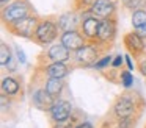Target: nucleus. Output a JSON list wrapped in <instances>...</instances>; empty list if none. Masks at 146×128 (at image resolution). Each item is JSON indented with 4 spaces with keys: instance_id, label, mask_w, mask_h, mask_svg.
I'll list each match as a JSON object with an SVG mask.
<instances>
[{
    "instance_id": "6ab92c4d",
    "label": "nucleus",
    "mask_w": 146,
    "mask_h": 128,
    "mask_svg": "<svg viewBox=\"0 0 146 128\" xmlns=\"http://www.w3.org/2000/svg\"><path fill=\"white\" fill-rule=\"evenodd\" d=\"M11 59H13V55H11L10 45L7 42H2L0 44V66L2 67H7Z\"/></svg>"
},
{
    "instance_id": "9d476101",
    "label": "nucleus",
    "mask_w": 146,
    "mask_h": 128,
    "mask_svg": "<svg viewBox=\"0 0 146 128\" xmlns=\"http://www.w3.org/2000/svg\"><path fill=\"white\" fill-rule=\"evenodd\" d=\"M123 42H124V45H126L127 52H129L130 55H133L135 58H140V56L145 53V50H146L145 39H143L137 31L126 33L123 36Z\"/></svg>"
},
{
    "instance_id": "a878e982",
    "label": "nucleus",
    "mask_w": 146,
    "mask_h": 128,
    "mask_svg": "<svg viewBox=\"0 0 146 128\" xmlns=\"http://www.w3.org/2000/svg\"><path fill=\"white\" fill-rule=\"evenodd\" d=\"M14 50H16V56H17V62H19V64H25V53H24V50L21 49V47H14Z\"/></svg>"
},
{
    "instance_id": "ddd939ff",
    "label": "nucleus",
    "mask_w": 146,
    "mask_h": 128,
    "mask_svg": "<svg viewBox=\"0 0 146 128\" xmlns=\"http://www.w3.org/2000/svg\"><path fill=\"white\" fill-rule=\"evenodd\" d=\"M88 9L99 19H107V17H115L116 12V3L113 0H93L90 3Z\"/></svg>"
},
{
    "instance_id": "4468645a",
    "label": "nucleus",
    "mask_w": 146,
    "mask_h": 128,
    "mask_svg": "<svg viewBox=\"0 0 146 128\" xmlns=\"http://www.w3.org/2000/svg\"><path fill=\"white\" fill-rule=\"evenodd\" d=\"M54 102H55V98L49 95L47 91L44 89V86H42V87H36V89L32 91V105L35 106V108L49 112V109L52 108Z\"/></svg>"
},
{
    "instance_id": "412c9836",
    "label": "nucleus",
    "mask_w": 146,
    "mask_h": 128,
    "mask_svg": "<svg viewBox=\"0 0 146 128\" xmlns=\"http://www.w3.org/2000/svg\"><path fill=\"white\" fill-rule=\"evenodd\" d=\"M79 123V120H77L76 116H71L69 119H66V120H60V122H52L50 128H76V125Z\"/></svg>"
},
{
    "instance_id": "473e14b6",
    "label": "nucleus",
    "mask_w": 146,
    "mask_h": 128,
    "mask_svg": "<svg viewBox=\"0 0 146 128\" xmlns=\"http://www.w3.org/2000/svg\"><path fill=\"white\" fill-rule=\"evenodd\" d=\"M145 128H146V127H145Z\"/></svg>"
},
{
    "instance_id": "bb28decb",
    "label": "nucleus",
    "mask_w": 146,
    "mask_h": 128,
    "mask_svg": "<svg viewBox=\"0 0 146 128\" xmlns=\"http://www.w3.org/2000/svg\"><path fill=\"white\" fill-rule=\"evenodd\" d=\"M138 70H140V74L146 78V59H140L138 61Z\"/></svg>"
},
{
    "instance_id": "cd10ccee",
    "label": "nucleus",
    "mask_w": 146,
    "mask_h": 128,
    "mask_svg": "<svg viewBox=\"0 0 146 128\" xmlns=\"http://www.w3.org/2000/svg\"><path fill=\"white\" fill-rule=\"evenodd\" d=\"M76 128H94V125H93L91 122H88V120H82V122H79V123L76 125Z\"/></svg>"
},
{
    "instance_id": "7c9ffc66",
    "label": "nucleus",
    "mask_w": 146,
    "mask_h": 128,
    "mask_svg": "<svg viewBox=\"0 0 146 128\" xmlns=\"http://www.w3.org/2000/svg\"><path fill=\"white\" fill-rule=\"evenodd\" d=\"M0 2H2V8H3V6H7V3H10V0H0Z\"/></svg>"
},
{
    "instance_id": "f8f14e48",
    "label": "nucleus",
    "mask_w": 146,
    "mask_h": 128,
    "mask_svg": "<svg viewBox=\"0 0 146 128\" xmlns=\"http://www.w3.org/2000/svg\"><path fill=\"white\" fill-rule=\"evenodd\" d=\"M60 42L63 45H66L71 52H76L80 47L85 45L88 41H86V37L82 34L80 30H68L60 33Z\"/></svg>"
},
{
    "instance_id": "423d86ee",
    "label": "nucleus",
    "mask_w": 146,
    "mask_h": 128,
    "mask_svg": "<svg viewBox=\"0 0 146 128\" xmlns=\"http://www.w3.org/2000/svg\"><path fill=\"white\" fill-rule=\"evenodd\" d=\"M41 58L46 61L44 64H49V62H69L71 58H72V52L61 42H55L47 47L46 53H42Z\"/></svg>"
},
{
    "instance_id": "dca6fc26",
    "label": "nucleus",
    "mask_w": 146,
    "mask_h": 128,
    "mask_svg": "<svg viewBox=\"0 0 146 128\" xmlns=\"http://www.w3.org/2000/svg\"><path fill=\"white\" fill-rule=\"evenodd\" d=\"M44 89L47 91V94L50 97H54L55 100L61 98L64 89H66V81L64 78H50V77H46L44 80Z\"/></svg>"
},
{
    "instance_id": "1a4fd4ad",
    "label": "nucleus",
    "mask_w": 146,
    "mask_h": 128,
    "mask_svg": "<svg viewBox=\"0 0 146 128\" xmlns=\"http://www.w3.org/2000/svg\"><path fill=\"white\" fill-rule=\"evenodd\" d=\"M74 108L72 103L68 102L64 98H57L52 105V108L49 109V116H50V122H60V120H66L72 116Z\"/></svg>"
},
{
    "instance_id": "0eeeda50",
    "label": "nucleus",
    "mask_w": 146,
    "mask_h": 128,
    "mask_svg": "<svg viewBox=\"0 0 146 128\" xmlns=\"http://www.w3.org/2000/svg\"><path fill=\"white\" fill-rule=\"evenodd\" d=\"M99 24H101V19H99L98 16L93 14L90 9H86L85 14H82L80 31H82V34L86 37V41H90V42H93V41H98Z\"/></svg>"
},
{
    "instance_id": "5701e85b",
    "label": "nucleus",
    "mask_w": 146,
    "mask_h": 128,
    "mask_svg": "<svg viewBox=\"0 0 146 128\" xmlns=\"http://www.w3.org/2000/svg\"><path fill=\"white\" fill-rule=\"evenodd\" d=\"M119 83L123 84L124 89H130V86L133 84V75L130 74V70H123L119 74Z\"/></svg>"
},
{
    "instance_id": "9b49d317",
    "label": "nucleus",
    "mask_w": 146,
    "mask_h": 128,
    "mask_svg": "<svg viewBox=\"0 0 146 128\" xmlns=\"http://www.w3.org/2000/svg\"><path fill=\"white\" fill-rule=\"evenodd\" d=\"M74 66H69L68 62H49V64H42L38 67L42 77H50V78H66L71 74Z\"/></svg>"
},
{
    "instance_id": "b1692460",
    "label": "nucleus",
    "mask_w": 146,
    "mask_h": 128,
    "mask_svg": "<svg viewBox=\"0 0 146 128\" xmlns=\"http://www.w3.org/2000/svg\"><path fill=\"white\" fill-rule=\"evenodd\" d=\"M123 2V6L126 9H130V11H135V9L145 8L146 0H121Z\"/></svg>"
},
{
    "instance_id": "2eb2a0df",
    "label": "nucleus",
    "mask_w": 146,
    "mask_h": 128,
    "mask_svg": "<svg viewBox=\"0 0 146 128\" xmlns=\"http://www.w3.org/2000/svg\"><path fill=\"white\" fill-rule=\"evenodd\" d=\"M21 92H22V84H21L19 77L8 75V77L2 78V94L11 97V98H17Z\"/></svg>"
},
{
    "instance_id": "c85d7f7f",
    "label": "nucleus",
    "mask_w": 146,
    "mask_h": 128,
    "mask_svg": "<svg viewBox=\"0 0 146 128\" xmlns=\"http://www.w3.org/2000/svg\"><path fill=\"white\" fill-rule=\"evenodd\" d=\"M124 58H126L127 69H129V70H133V67H135V66H133V61H132V55H130V53H127V55L124 56Z\"/></svg>"
},
{
    "instance_id": "f03ea898",
    "label": "nucleus",
    "mask_w": 146,
    "mask_h": 128,
    "mask_svg": "<svg viewBox=\"0 0 146 128\" xmlns=\"http://www.w3.org/2000/svg\"><path fill=\"white\" fill-rule=\"evenodd\" d=\"M101 45H104V44L98 42V41H93V42L88 41L83 47L72 52V58H71L72 66H76V67H93L94 62L102 56Z\"/></svg>"
},
{
    "instance_id": "f257e3e1",
    "label": "nucleus",
    "mask_w": 146,
    "mask_h": 128,
    "mask_svg": "<svg viewBox=\"0 0 146 128\" xmlns=\"http://www.w3.org/2000/svg\"><path fill=\"white\" fill-rule=\"evenodd\" d=\"M145 106V100L140 94L126 89L115 98L111 105L110 114L115 119H126V117H140Z\"/></svg>"
},
{
    "instance_id": "6e6552de",
    "label": "nucleus",
    "mask_w": 146,
    "mask_h": 128,
    "mask_svg": "<svg viewBox=\"0 0 146 128\" xmlns=\"http://www.w3.org/2000/svg\"><path fill=\"white\" fill-rule=\"evenodd\" d=\"M116 33H118L116 19L115 17L101 19L99 30H98V42L104 44V45H110V44H113Z\"/></svg>"
},
{
    "instance_id": "aec40b11",
    "label": "nucleus",
    "mask_w": 146,
    "mask_h": 128,
    "mask_svg": "<svg viewBox=\"0 0 146 128\" xmlns=\"http://www.w3.org/2000/svg\"><path fill=\"white\" fill-rule=\"evenodd\" d=\"M111 61H113V56H111L110 53H107V55H102L101 58H99L98 61L94 62V66H93V69H94V70H99V72H102L104 69H107L108 66H111Z\"/></svg>"
},
{
    "instance_id": "2f4dec72",
    "label": "nucleus",
    "mask_w": 146,
    "mask_h": 128,
    "mask_svg": "<svg viewBox=\"0 0 146 128\" xmlns=\"http://www.w3.org/2000/svg\"><path fill=\"white\" fill-rule=\"evenodd\" d=\"M101 128H107V125H104V123H102V127Z\"/></svg>"
},
{
    "instance_id": "c756f323",
    "label": "nucleus",
    "mask_w": 146,
    "mask_h": 128,
    "mask_svg": "<svg viewBox=\"0 0 146 128\" xmlns=\"http://www.w3.org/2000/svg\"><path fill=\"white\" fill-rule=\"evenodd\" d=\"M135 31L143 37V39H146V25H145V27H140V28H135Z\"/></svg>"
},
{
    "instance_id": "20e7f679",
    "label": "nucleus",
    "mask_w": 146,
    "mask_h": 128,
    "mask_svg": "<svg viewBox=\"0 0 146 128\" xmlns=\"http://www.w3.org/2000/svg\"><path fill=\"white\" fill-rule=\"evenodd\" d=\"M32 14V6L27 0H14L2 8V20L5 25H10L16 20Z\"/></svg>"
},
{
    "instance_id": "7ed1b4c3",
    "label": "nucleus",
    "mask_w": 146,
    "mask_h": 128,
    "mask_svg": "<svg viewBox=\"0 0 146 128\" xmlns=\"http://www.w3.org/2000/svg\"><path fill=\"white\" fill-rule=\"evenodd\" d=\"M60 27H58L57 20H52V19H41L36 27L35 36H33V41L39 45H50L54 44V41L58 37V33H60Z\"/></svg>"
},
{
    "instance_id": "a211bd4d",
    "label": "nucleus",
    "mask_w": 146,
    "mask_h": 128,
    "mask_svg": "<svg viewBox=\"0 0 146 128\" xmlns=\"http://www.w3.org/2000/svg\"><path fill=\"white\" fill-rule=\"evenodd\" d=\"M146 25V9L140 8L132 11V27L133 28H140Z\"/></svg>"
},
{
    "instance_id": "393cba45",
    "label": "nucleus",
    "mask_w": 146,
    "mask_h": 128,
    "mask_svg": "<svg viewBox=\"0 0 146 128\" xmlns=\"http://www.w3.org/2000/svg\"><path fill=\"white\" fill-rule=\"evenodd\" d=\"M126 61V58H124L123 55H116L113 56V61H111V69H119L123 67V62Z\"/></svg>"
},
{
    "instance_id": "4be33fe9",
    "label": "nucleus",
    "mask_w": 146,
    "mask_h": 128,
    "mask_svg": "<svg viewBox=\"0 0 146 128\" xmlns=\"http://www.w3.org/2000/svg\"><path fill=\"white\" fill-rule=\"evenodd\" d=\"M138 117H126V119H115L116 128H135Z\"/></svg>"
},
{
    "instance_id": "f3484780",
    "label": "nucleus",
    "mask_w": 146,
    "mask_h": 128,
    "mask_svg": "<svg viewBox=\"0 0 146 128\" xmlns=\"http://www.w3.org/2000/svg\"><path fill=\"white\" fill-rule=\"evenodd\" d=\"M58 27L61 31H68V30H80V22L82 17H79L74 12H66V14H61L58 17Z\"/></svg>"
},
{
    "instance_id": "39448f33",
    "label": "nucleus",
    "mask_w": 146,
    "mask_h": 128,
    "mask_svg": "<svg viewBox=\"0 0 146 128\" xmlns=\"http://www.w3.org/2000/svg\"><path fill=\"white\" fill-rule=\"evenodd\" d=\"M38 24H39V19L36 17V16L30 14V16H27V17L21 19V20H16V22H13V24L7 25V28L13 34H16V36L25 37V39H33Z\"/></svg>"
}]
</instances>
